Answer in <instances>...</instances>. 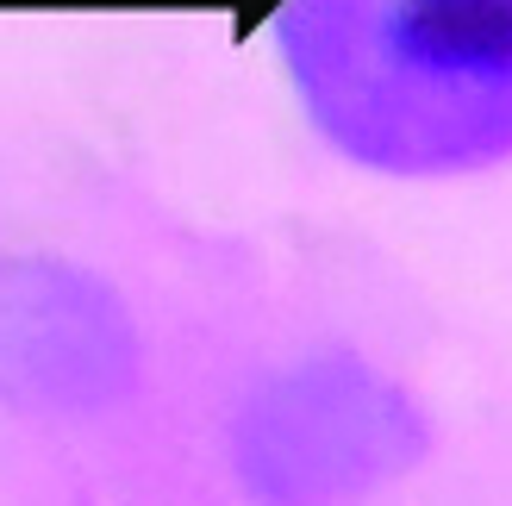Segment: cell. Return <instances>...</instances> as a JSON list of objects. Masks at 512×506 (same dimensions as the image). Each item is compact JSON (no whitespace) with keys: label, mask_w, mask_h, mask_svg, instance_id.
I'll return each mask as SVG.
<instances>
[{"label":"cell","mask_w":512,"mask_h":506,"mask_svg":"<svg viewBox=\"0 0 512 506\" xmlns=\"http://www.w3.org/2000/svg\"><path fill=\"white\" fill-rule=\"evenodd\" d=\"M269 32L306 125L356 169L512 163V0H275Z\"/></svg>","instance_id":"cell-1"},{"label":"cell","mask_w":512,"mask_h":506,"mask_svg":"<svg viewBox=\"0 0 512 506\" xmlns=\"http://www.w3.org/2000/svg\"><path fill=\"white\" fill-rule=\"evenodd\" d=\"M419 425L363 375L281 382L238 432V475L263 506H356L413 463Z\"/></svg>","instance_id":"cell-2"}]
</instances>
